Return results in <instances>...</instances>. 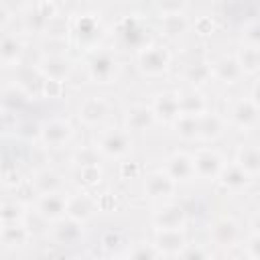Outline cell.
Segmentation results:
<instances>
[{"mask_svg":"<svg viewBox=\"0 0 260 260\" xmlns=\"http://www.w3.org/2000/svg\"><path fill=\"white\" fill-rule=\"evenodd\" d=\"M238 167H242L250 177H258L260 175V150L258 144L254 140H246L240 142L234 150V158H232Z\"/></svg>","mask_w":260,"mask_h":260,"instance_id":"1f68e13d","label":"cell"},{"mask_svg":"<svg viewBox=\"0 0 260 260\" xmlns=\"http://www.w3.org/2000/svg\"><path fill=\"white\" fill-rule=\"evenodd\" d=\"M91 146L98 150V154L104 160L118 162V160H124L134 154L136 136L122 124H106V126L93 130Z\"/></svg>","mask_w":260,"mask_h":260,"instance_id":"277c9868","label":"cell"},{"mask_svg":"<svg viewBox=\"0 0 260 260\" xmlns=\"http://www.w3.org/2000/svg\"><path fill=\"white\" fill-rule=\"evenodd\" d=\"M213 256L217 254L209 242H191V240L185 244V248L179 254V258H213Z\"/></svg>","mask_w":260,"mask_h":260,"instance_id":"ab89813d","label":"cell"},{"mask_svg":"<svg viewBox=\"0 0 260 260\" xmlns=\"http://www.w3.org/2000/svg\"><path fill=\"white\" fill-rule=\"evenodd\" d=\"M152 244L160 258H179L181 250L189 242L187 230H152Z\"/></svg>","mask_w":260,"mask_h":260,"instance_id":"f1b7e54d","label":"cell"},{"mask_svg":"<svg viewBox=\"0 0 260 260\" xmlns=\"http://www.w3.org/2000/svg\"><path fill=\"white\" fill-rule=\"evenodd\" d=\"M234 57L244 73V77H258L260 73V47H252V45H238V49L234 51Z\"/></svg>","mask_w":260,"mask_h":260,"instance_id":"836d02e7","label":"cell"},{"mask_svg":"<svg viewBox=\"0 0 260 260\" xmlns=\"http://www.w3.org/2000/svg\"><path fill=\"white\" fill-rule=\"evenodd\" d=\"M211 77L213 83H219L221 87H236L246 79L234 53H223L211 59Z\"/></svg>","mask_w":260,"mask_h":260,"instance_id":"4316f807","label":"cell"},{"mask_svg":"<svg viewBox=\"0 0 260 260\" xmlns=\"http://www.w3.org/2000/svg\"><path fill=\"white\" fill-rule=\"evenodd\" d=\"M108 39L112 41V47L122 55V53H138L146 45L156 41V30L154 24L150 22L148 14L140 10H128L120 14L112 24Z\"/></svg>","mask_w":260,"mask_h":260,"instance_id":"7a4b0ae2","label":"cell"},{"mask_svg":"<svg viewBox=\"0 0 260 260\" xmlns=\"http://www.w3.org/2000/svg\"><path fill=\"white\" fill-rule=\"evenodd\" d=\"M71 173H73V185L77 189L95 191L104 183V162L75 167V169H71Z\"/></svg>","mask_w":260,"mask_h":260,"instance_id":"d6a6232c","label":"cell"},{"mask_svg":"<svg viewBox=\"0 0 260 260\" xmlns=\"http://www.w3.org/2000/svg\"><path fill=\"white\" fill-rule=\"evenodd\" d=\"M100 213L98 209V199L95 191H85V189H75L73 193L67 191V205H65V215L77 219V221H91Z\"/></svg>","mask_w":260,"mask_h":260,"instance_id":"cb8c5ba5","label":"cell"},{"mask_svg":"<svg viewBox=\"0 0 260 260\" xmlns=\"http://www.w3.org/2000/svg\"><path fill=\"white\" fill-rule=\"evenodd\" d=\"M63 30H65V41H67L69 49L87 53V51H93V49L106 45L110 24H106L104 16L98 10H91V8L81 10L79 8V10H73L65 18Z\"/></svg>","mask_w":260,"mask_h":260,"instance_id":"6da1fadb","label":"cell"},{"mask_svg":"<svg viewBox=\"0 0 260 260\" xmlns=\"http://www.w3.org/2000/svg\"><path fill=\"white\" fill-rule=\"evenodd\" d=\"M26 187H28L30 195L35 197V195H43V193L67 191V181L55 167L43 165V167H39L30 173V177L26 179Z\"/></svg>","mask_w":260,"mask_h":260,"instance_id":"ffe728a7","label":"cell"},{"mask_svg":"<svg viewBox=\"0 0 260 260\" xmlns=\"http://www.w3.org/2000/svg\"><path fill=\"white\" fill-rule=\"evenodd\" d=\"M30 100H32V95L22 81H10V83L0 85V104L6 112V116L20 114L30 104Z\"/></svg>","mask_w":260,"mask_h":260,"instance_id":"f546056e","label":"cell"},{"mask_svg":"<svg viewBox=\"0 0 260 260\" xmlns=\"http://www.w3.org/2000/svg\"><path fill=\"white\" fill-rule=\"evenodd\" d=\"M124 258H140V260H146V258H160L156 246L152 244V240H136V242H130L126 252H124Z\"/></svg>","mask_w":260,"mask_h":260,"instance_id":"f35d334b","label":"cell"},{"mask_svg":"<svg viewBox=\"0 0 260 260\" xmlns=\"http://www.w3.org/2000/svg\"><path fill=\"white\" fill-rule=\"evenodd\" d=\"M242 250V256L248 260H258L260 258V228H248L244 230L242 242L238 246Z\"/></svg>","mask_w":260,"mask_h":260,"instance_id":"74e56055","label":"cell"},{"mask_svg":"<svg viewBox=\"0 0 260 260\" xmlns=\"http://www.w3.org/2000/svg\"><path fill=\"white\" fill-rule=\"evenodd\" d=\"M12 20H14L12 10L6 6V2H4V0H0V32L8 30V28H10V24H12Z\"/></svg>","mask_w":260,"mask_h":260,"instance_id":"f6af8a7d","label":"cell"},{"mask_svg":"<svg viewBox=\"0 0 260 260\" xmlns=\"http://www.w3.org/2000/svg\"><path fill=\"white\" fill-rule=\"evenodd\" d=\"M132 59H134V69L138 71L140 77H144V79H162L171 73L175 55L171 51V45L156 39L154 43H150L144 49H140L138 53H134Z\"/></svg>","mask_w":260,"mask_h":260,"instance_id":"5b68a950","label":"cell"},{"mask_svg":"<svg viewBox=\"0 0 260 260\" xmlns=\"http://www.w3.org/2000/svg\"><path fill=\"white\" fill-rule=\"evenodd\" d=\"M32 238H35V234L30 232L26 221H14V223L0 225V250L20 252L32 244Z\"/></svg>","mask_w":260,"mask_h":260,"instance_id":"83f0119b","label":"cell"},{"mask_svg":"<svg viewBox=\"0 0 260 260\" xmlns=\"http://www.w3.org/2000/svg\"><path fill=\"white\" fill-rule=\"evenodd\" d=\"M160 169H162L179 187H181V185H191V183H195L191 150H183V148L171 150V152L162 158Z\"/></svg>","mask_w":260,"mask_h":260,"instance_id":"44dd1931","label":"cell"},{"mask_svg":"<svg viewBox=\"0 0 260 260\" xmlns=\"http://www.w3.org/2000/svg\"><path fill=\"white\" fill-rule=\"evenodd\" d=\"M75 140V126L71 120L53 116L39 124L37 130V146L43 150H65Z\"/></svg>","mask_w":260,"mask_h":260,"instance_id":"ba28073f","label":"cell"},{"mask_svg":"<svg viewBox=\"0 0 260 260\" xmlns=\"http://www.w3.org/2000/svg\"><path fill=\"white\" fill-rule=\"evenodd\" d=\"M189 221L191 219L187 213V205L177 199L154 203V209L150 213L152 230H187Z\"/></svg>","mask_w":260,"mask_h":260,"instance_id":"4fadbf2b","label":"cell"},{"mask_svg":"<svg viewBox=\"0 0 260 260\" xmlns=\"http://www.w3.org/2000/svg\"><path fill=\"white\" fill-rule=\"evenodd\" d=\"M28 215V201L22 199H2V223L24 221Z\"/></svg>","mask_w":260,"mask_h":260,"instance_id":"8d00e7d4","label":"cell"},{"mask_svg":"<svg viewBox=\"0 0 260 260\" xmlns=\"http://www.w3.org/2000/svg\"><path fill=\"white\" fill-rule=\"evenodd\" d=\"M32 69L37 71L39 77H43L47 81H57V83L67 85L75 73V61L67 49L65 51L45 49L32 63Z\"/></svg>","mask_w":260,"mask_h":260,"instance_id":"52a82bcc","label":"cell"},{"mask_svg":"<svg viewBox=\"0 0 260 260\" xmlns=\"http://www.w3.org/2000/svg\"><path fill=\"white\" fill-rule=\"evenodd\" d=\"M112 114H114V104L106 95H100V93H87L75 106L77 124L91 132L110 124Z\"/></svg>","mask_w":260,"mask_h":260,"instance_id":"30bf717a","label":"cell"},{"mask_svg":"<svg viewBox=\"0 0 260 260\" xmlns=\"http://www.w3.org/2000/svg\"><path fill=\"white\" fill-rule=\"evenodd\" d=\"M213 30H215V22L209 16H199V18L191 20V32L197 35V37H203V39L205 37H211Z\"/></svg>","mask_w":260,"mask_h":260,"instance_id":"ee69618b","label":"cell"},{"mask_svg":"<svg viewBox=\"0 0 260 260\" xmlns=\"http://www.w3.org/2000/svg\"><path fill=\"white\" fill-rule=\"evenodd\" d=\"M122 126L128 128L134 136L148 134L154 128H158L148 102H132V104H128L122 110Z\"/></svg>","mask_w":260,"mask_h":260,"instance_id":"e0dca14e","label":"cell"},{"mask_svg":"<svg viewBox=\"0 0 260 260\" xmlns=\"http://www.w3.org/2000/svg\"><path fill=\"white\" fill-rule=\"evenodd\" d=\"M65 205H67V191H55V193H43L35 195L28 201V207L45 221L53 223L65 215Z\"/></svg>","mask_w":260,"mask_h":260,"instance_id":"7402d4cb","label":"cell"},{"mask_svg":"<svg viewBox=\"0 0 260 260\" xmlns=\"http://www.w3.org/2000/svg\"><path fill=\"white\" fill-rule=\"evenodd\" d=\"M238 41H240V45L260 47V26H258V20H256V18H250V20H246V22L240 26Z\"/></svg>","mask_w":260,"mask_h":260,"instance_id":"60d3db41","label":"cell"},{"mask_svg":"<svg viewBox=\"0 0 260 260\" xmlns=\"http://www.w3.org/2000/svg\"><path fill=\"white\" fill-rule=\"evenodd\" d=\"M242 236H244V225L232 213H221L209 221L207 242L211 244L215 254H219V250H223L228 254L230 250L238 248L242 242Z\"/></svg>","mask_w":260,"mask_h":260,"instance_id":"9c48e42d","label":"cell"},{"mask_svg":"<svg viewBox=\"0 0 260 260\" xmlns=\"http://www.w3.org/2000/svg\"><path fill=\"white\" fill-rule=\"evenodd\" d=\"M254 177H250L242 167H238L234 160H228L225 167L221 169L219 177H217V187L228 193V195H244L252 185H254Z\"/></svg>","mask_w":260,"mask_h":260,"instance_id":"484cf974","label":"cell"},{"mask_svg":"<svg viewBox=\"0 0 260 260\" xmlns=\"http://www.w3.org/2000/svg\"><path fill=\"white\" fill-rule=\"evenodd\" d=\"M43 2H57V4H61L63 0H43Z\"/></svg>","mask_w":260,"mask_h":260,"instance_id":"c3c4849f","label":"cell"},{"mask_svg":"<svg viewBox=\"0 0 260 260\" xmlns=\"http://www.w3.org/2000/svg\"><path fill=\"white\" fill-rule=\"evenodd\" d=\"M209 108H211V102H209V98L205 95L203 89H195V87L179 89V110H181V114L201 116Z\"/></svg>","mask_w":260,"mask_h":260,"instance_id":"4dcf8cb0","label":"cell"},{"mask_svg":"<svg viewBox=\"0 0 260 260\" xmlns=\"http://www.w3.org/2000/svg\"><path fill=\"white\" fill-rule=\"evenodd\" d=\"M87 223L83 221H77L69 215H63L61 219L49 223L47 228V238L51 240L53 246H59V248H73V246H79L85 236H87Z\"/></svg>","mask_w":260,"mask_h":260,"instance_id":"5bb4252c","label":"cell"},{"mask_svg":"<svg viewBox=\"0 0 260 260\" xmlns=\"http://www.w3.org/2000/svg\"><path fill=\"white\" fill-rule=\"evenodd\" d=\"M142 193L150 203H162L177 199L179 185L160 167H156L142 175Z\"/></svg>","mask_w":260,"mask_h":260,"instance_id":"9a60e30c","label":"cell"},{"mask_svg":"<svg viewBox=\"0 0 260 260\" xmlns=\"http://www.w3.org/2000/svg\"><path fill=\"white\" fill-rule=\"evenodd\" d=\"M230 124L223 112L209 108L205 114L197 118V144H215L225 138Z\"/></svg>","mask_w":260,"mask_h":260,"instance_id":"ac0fdd59","label":"cell"},{"mask_svg":"<svg viewBox=\"0 0 260 260\" xmlns=\"http://www.w3.org/2000/svg\"><path fill=\"white\" fill-rule=\"evenodd\" d=\"M142 175V169L136 160H132V156L124 158V160H118V177L122 181H130V179H138Z\"/></svg>","mask_w":260,"mask_h":260,"instance_id":"7bdbcfd3","label":"cell"},{"mask_svg":"<svg viewBox=\"0 0 260 260\" xmlns=\"http://www.w3.org/2000/svg\"><path fill=\"white\" fill-rule=\"evenodd\" d=\"M181 79L185 87H195V89H205L207 85L213 83L211 77V59L205 55H193L189 57L183 67H181Z\"/></svg>","mask_w":260,"mask_h":260,"instance_id":"603a6c76","label":"cell"},{"mask_svg":"<svg viewBox=\"0 0 260 260\" xmlns=\"http://www.w3.org/2000/svg\"><path fill=\"white\" fill-rule=\"evenodd\" d=\"M197 118L199 116H189V114H179L177 120L169 126L173 136L185 144H197Z\"/></svg>","mask_w":260,"mask_h":260,"instance_id":"e575fe53","label":"cell"},{"mask_svg":"<svg viewBox=\"0 0 260 260\" xmlns=\"http://www.w3.org/2000/svg\"><path fill=\"white\" fill-rule=\"evenodd\" d=\"M150 110L154 114V120L158 124V128H169L177 116L181 114L179 110V89L177 87H162V89H156L150 100Z\"/></svg>","mask_w":260,"mask_h":260,"instance_id":"2e32d148","label":"cell"},{"mask_svg":"<svg viewBox=\"0 0 260 260\" xmlns=\"http://www.w3.org/2000/svg\"><path fill=\"white\" fill-rule=\"evenodd\" d=\"M156 16L162 14H175V12H187L189 0H152Z\"/></svg>","mask_w":260,"mask_h":260,"instance_id":"b9f144b4","label":"cell"},{"mask_svg":"<svg viewBox=\"0 0 260 260\" xmlns=\"http://www.w3.org/2000/svg\"><path fill=\"white\" fill-rule=\"evenodd\" d=\"M156 39H160L162 43L171 45L183 37H187L191 32V18L187 16V12H175V14H162L156 16Z\"/></svg>","mask_w":260,"mask_h":260,"instance_id":"d4e9b609","label":"cell"},{"mask_svg":"<svg viewBox=\"0 0 260 260\" xmlns=\"http://www.w3.org/2000/svg\"><path fill=\"white\" fill-rule=\"evenodd\" d=\"M191 160H193L195 183L211 185L217 181L221 169L228 162V156L219 148H215L213 144H201L195 150H191Z\"/></svg>","mask_w":260,"mask_h":260,"instance_id":"7c38bea8","label":"cell"},{"mask_svg":"<svg viewBox=\"0 0 260 260\" xmlns=\"http://www.w3.org/2000/svg\"><path fill=\"white\" fill-rule=\"evenodd\" d=\"M223 116H225V120H228V124H230L232 130H238L242 134L254 132L258 128V116H260L258 100L252 98V95H248V93H242L238 98H232L225 104Z\"/></svg>","mask_w":260,"mask_h":260,"instance_id":"8fae6325","label":"cell"},{"mask_svg":"<svg viewBox=\"0 0 260 260\" xmlns=\"http://www.w3.org/2000/svg\"><path fill=\"white\" fill-rule=\"evenodd\" d=\"M26 35L20 30H4L0 32V67L14 69L20 67L26 57Z\"/></svg>","mask_w":260,"mask_h":260,"instance_id":"d6986e66","label":"cell"},{"mask_svg":"<svg viewBox=\"0 0 260 260\" xmlns=\"http://www.w3.org/2000/svg\"><path fill=\"white\" fill-rule=\"evenodd\" d=\"M81 67L87 81L98 87L114 85L122 77V57L112 45H102L93 51L83 53Z\"/></svg>","mask_w":260,"mask_h":260,"instance_id":"3957f363","label":"cell"},{"mask_svg":"<svg viewBox=\"0 0 260 260\" xmlns=\"http://www.w3.org/2000/svg\"><path fill=\"white\" fill-rule=\"evenodd\" d=\"M6 116V112H4V108H2V104H0V120Z\"/></svg>","mask_w":260,"mask_h":260,"instance_id":"bcb514c9","label":"cell"},{"mask_svg":"<svg viewBox=\"0 0 260 260\" xmlns=\"http://www.w3.org/2000/svg\"><path fill=\"white\" fill-rule=\"evenodd\" d=\"M61 4L57 2H43V0H28V4L18 14V30L22 35H49L53 24L59 20Z\"/></svg>","mask_w":260,"mask_h":260,"instance_id":"8992f818","label":"cell"},{"mask_svg":"<svg viewBox=\"0 0 260 260\" xmlns=\"http://www.w3.org/2000/svg\"><path fill=\"white\" fill-rule=\"evenodd\" d=\"M128 244L130 242L118 230H108V232H104L100 236V248H102V252L106 256H120V258H124V252H126Z\"/></svg>","mask_w":260,"mask_h":260,"instance_id":"d590c367","label":"cell"},{"mask_svg":"<svg viewBox=\"0 0 260 260\" xmlns=\"http://www.w3.org/2000/svg\"><path fill=\"white\" fill-rule=\"evenodd\" d=\"M0 225H2V199H0Z\"/></svg>","mask_w":260,"mask_h":260,"instance_id":"7dc6e473","label":"cell"}]
</instances>
